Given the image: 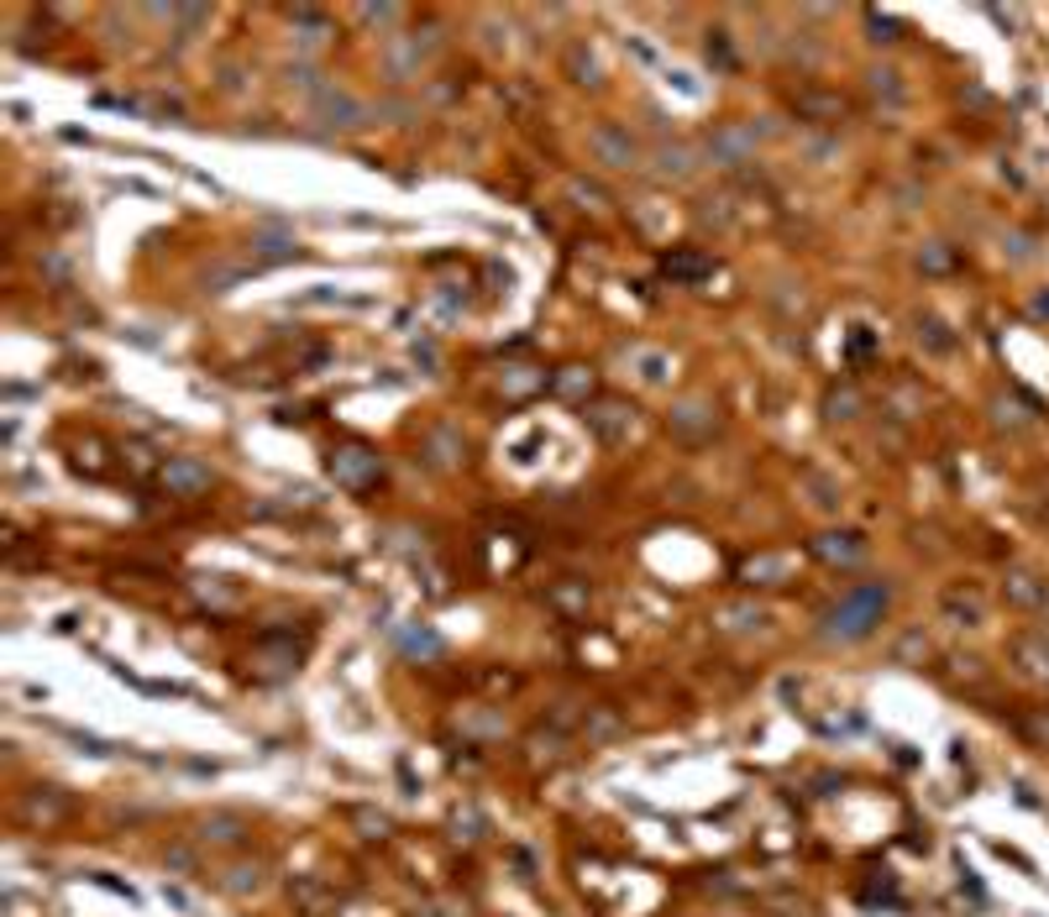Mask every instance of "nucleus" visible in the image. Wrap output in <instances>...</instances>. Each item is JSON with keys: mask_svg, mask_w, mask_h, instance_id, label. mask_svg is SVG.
<instances>
[{"mask_svg": "<svg viewBox=\"0 0 1049 917\" xmlns=\"http://www.w3.org/2000/svg\"><path fill=\"white\" fill-rule=\"evenodd\" d=\"M882 608H887V588H856V592H850V598H845V603L835 608V614H829V629L856 640V635H866L871 624L882 619Z\"/></svg>", "mask_w": 1049, "mask_h": 917, "instance_id": "obj_1", "label": "nucleus"}, {"mask_svg": "<svg viewBox=\"0 0 1049 917\" xmlns=\"http://www.w3.org/2000/svg\"><path fill=\"white\" fill-rule=\"evenodd\" d=\"M358 456H362V451H341V462H336L347 482H362V473H373V462H358Z\"/></svg>", "mask_w": 1049, "mask_h": 917, "instance_id": "obj_2", "label": "nucleus"}, {"mask_svg": "<svg viewBox=\"0 0 1049 917\" xmlns=\"http://www.w3.org/2000/svg\"><path fill=\"white\" fill-rule=\"evenodd\" d=\"M666 273H677V278H698V273H709V263H703V257H677V263L666 257Z\"/></svg>", "mask_w": 1049, "mask_h": 917, "instance_id": "obj_3", "label": "nucleus"}, {"mask_svg": "<svg viewBox=\"0 0 1049 917\" xmlns=\"http://www.w3.org/2000/svg\"><path fill=\"white\" fill-rule=\"evenodd\" d=\"M1023 729H1028V734H1039V740L1049 744V713H1034V718H1023Z\"/></svg>", "mask_w": 1049, "mask_h": 917, "instance_id": "obj_4", "label": "nucleus"}]
</instances>
